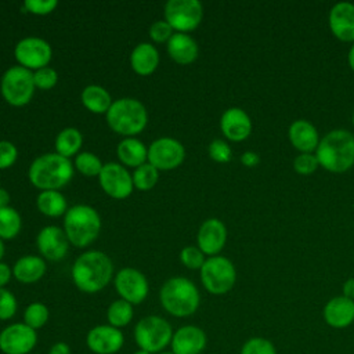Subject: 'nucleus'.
I'll use <instances>...</instances> for the list:
<instances>
[{
	"label": "nucleus",
	"instance_id": "1",
	"mask_svg": "<svg viewBox=\"0 0 354 354\" xmlns=\"http://www.w3.org/2000/svg\"><path fill=\"white\" fill-rule=\"evenodd\" d=\"M113 266L108 254L101 250H88L80 254L72 267V279L84 293H97L111 281Z\"/></svg>",
	"mask_w": 354,
	"mask_h": 354
},
{
	"label": "nucleus",
	"instance_id": "2",
	"mask_svg": "<svg viewBox=\"0 0 354 354\" xmlns=\"http://www.w3.org/2000/svg\"><path fill=\"white\" fill-rule=\"evenodd\" d=\"M318 163L333 173L348 170L354 165V136L343 129H336L325 134L317 149Z\"/></svg>",
	"mask_w": 354,
	"mask_h": 354
},
{
	"label": "nucleus",
	"instance_id": "3",
	"mask_svg": "<svg viewBox=\"0 0 354 354\" xmlns=\"http://www.w3.org/2000/svg\"><path fill=\"white\" fill-rule=\"evenodd\" d=\"M30 183L41 191H58L73 177V166L68 158L54 153L37 156L29 166Z\"/></svg>",
	"mask_w": 354,
	"mask_h": 354
},
{
	"label": "nucleus",
	"instance_id": "4",
	"mask_svg": "<svg viewBox=\"0 0 354 354\" xmlns=\"http://www.w3.org/2000/svg\"><path fill=\"white\" fill-rule=\"evenodd\" d=\"M159 300L166 313L177 318H184L198 310L201 295L195 283L188 278L173 277L162 285Z\"/></svg>",
	"mask_w": 354,
	"mask_h": 354
},
{
	"label": "nucleus",
	"instance_id": "5",
	"mask_svg": "<svg viewBox=\"0 0 354 354\" xmlns=\"http://www.w3.org/2000/svg\"><path fill=\"white\" fill-rule=\"evenodd\" d=\"M101 217L88 205L69 207L64 217V231L69 242L76 248L88 246L100 234Z\"/></svg>",
	"mask_w": 354,
	"mask_h": 354
},
{
	"label": "nucleus",
	"instance_id": "6",
	"mask_svg": "<svg viewBox=\"0 0 354 354\" xmlns=\"http://www.w3.org/2000/svg\"><path fill=\"white\" fill-rule=\"evenodd\" d=\"M105 115L109 127L115 133L126 137L141 133L148 122L145 106L136 98L116 100Z\"/></svg>",
	"mask_w": 354,
	"mask_h": 354
},
{
	"label": "nucleus",
	"instance_id": "7",
	"mask_svg": "<svg viewBox=\"0 0 354 354\" xmlns=\"http://www.w3.org/2000/svg\"><path fill=\"white\" fill-rule=\"evenodd\" d=\"M173 333L169 321L159 315H148L136 324L134 342L140 350L158 354L170 346Z\"/></svg>",
	"mask_w": 354,
	"mask_h": 354
},
{
	"label": "nucleus",
	"instance_id": "8",
	"mask_svg": "<svg viewBox=\"0 0 354 354\" xmlns=\"http://www.w3.org/2000/svg\"><path fill=\"white\" fill-rule=\"evenodd\" d=\"M35 88L33 72L21 65L8 68L1 76V95L12 106L26 105L32 100Z\"/></svg>",
	"mask_w": 354,
	"mask_h": 354
},
{
	"label": "nucleus",
	"instance_id": "9",
	"mask_svg": "<svg viewBox=\"0 0 354 354\" xmlns=\"http://www.w3.org/2000/svg\"><path fill=\"white\" fill-rule=\"evenodd\" d=\"M201 281L209 293L224 295L234 288L236 271L227 257L212 256L201 268Z\"/></svg>",
	"mask_w": 354,
	"mask_h": 354
},
{
	"label": "nucleus",
	"instance_id": "10",
	"mask_svg": "<svg viewBox=\"0 0 354 354\" xmlns=\"http://www.w3.org/2000/svg\"><path fill=\"white\" fill-rule=\"evenodd\" d=\"M203 17V7L198 0H169L165 4V21L178 33L198 28Z\"/></svg>",
	"mask_w": 354,
	"mask_h": 354
},
{
	"label": "nucleus",
	"instance_id": "11",
	"mask_svg": "<svg viewBox=\"0 0 354 354\" xmlns=\"http://www.w3.org/2000/svg\"><path fill=\"white\" fill-rule=\"evenodd\" d=\"M37 344V333L24 322H15L0 332V351L3 354H32Z\"/></svg>",
	"mask_w": 354,
	"mask_h": 354
},
{
	"label": "nucleus",
	"instance_id": "12",
	"mask_svg": "<svg viewBox=\"0 0 354 354\" xmlns=\"http://www.w3.org/2000/svg\"><path fill=\"white\" fill-rule=\"evenodd\" d=\"M185 158L183 144L171 137L155 140L148 148V163L158 170H171L178 167Z\"/></svg>",
	"mask_w": 354,
	"mask_h": 354
},
{
	"label": "nucleus",
	"instance_id": "13",
	"mask_svg": "<svg viewBox=\"0 0 354 354\" xmlns=\"http://www.w3.org/2000/svg\"><path fill=\"white\" fill-rule=\"evenodd\" d=\"M14 55L21 66L29 71H37L48 65L53 57V50L44 39L25 37L17 43Z\"/></svg>",
	"mask_w": 354,
	"mask_h": 354
},
{
	"label": "nucleus",
	"instance_id": "14",
	"mask_svg": "<svg viewBox=\"0 0 354 354\" xmlns=\"http://www.w3.org/2000/svg\"><path fill=\"white\" fill-rule=\"evenodd\" d=\"M115 289L120 299L130 304H140L147 299L149 285L147 277L141 271L126 267L118 271L115 277Z\"/></svg>",
	"mask_w": 354,
	"mask_h": 354
},
{
	"label": "nucleus",
	"instance_id": "15",
	"mask_svg": "<svg viewBox=\"0 0 354 354\" xmlns=\"http://www.w3.org/2000/svg\"><path fill=\"white\" fill-rule=\"evenodd\" d=\"M100 185L106 195L113 199H124L133 192V176L127 169L116 162H109L102 166L98 176Z\"/></svg>",
	"mask_w": 354,
	"mask_h": 354
},
{
	"label": "nucleus",
	"instance_id": "16",
	"mask_svg": "<svg viewBox=\"0 0 354 354\" xmlns=\"http://www.w3.org/2000/svg\"><path fill=\"white\" fill-rule=\"evenodd\" d=\"M124 343L120 329L108 325H97L87 332L86 344L94 354H116Z\"/></svg>",
	"mask_w": 354,
	"mask_h": 354
},
{
	"label": "nucleus",
	"instance_id": "17",
	"mask_svg": "<svg viewBox=\"0 0 354 354\" xmlns=\"http://www.w3.org/2000/svg\"><path fill=\"white\" fill-rule=\"evenodd\" d=\"M69 243L71 242L65 231L57 225L44 227L36 238V245L39 252L43 254V257L51 261H58L64 259L65 254L68 253Z\"/></svg>",
	"mask_w": 354,
	"mask_h": 354
},
{
	"label": "nucleus",
	"instance_id": "18",
	"mask_svg": "<svg viewBox=\"0 0 354 354\" xmlns=\"http://www.w3.org/2000/svg\"><path fill=\"white\" fill-rule=\"evenodd\" d=\"M207 343L203 329L195 325H184L178 328L171 337L173 354H201Z\"/></svg>",
	"mask_w": 354,
	"mask_h": 354
},
{
	"label": "nucleus",
	"instance_id": "19",
	"mask_svg": "<svg viewBox=\"0 0 354 354\" xmlns=\"http://www.w3.org/2000/svg\"><path fill=\"white\" fill-rule=\"evenodd\" d=\"M196 239L203 254L216 256L225 245L227 228L218 218H207L199 227Z\"/></svg>",
	"mask_w": 354,
	"mask_h": 354
},
{
	"label": "nucleus",
	"instance_id": "20",
	"mask_svg": "<svg viewBox=\"0 0 354 354\" xmlns=\"http://www.w3.org/2000/svg\"><path fill=\"white\" fill-rule=\"evenodd\" d=\"M329 28L342 41H354V4L342 1L329 12Z\"/></svg>",
	"mask_w": 354,
	"mask_h": 354
},
{
	"label": "nucleus",
	"instance_id": "21",
	"mask_svg": "<svg viewBox=\"0 0 354 354\" xmlns=\"http://www.w3.org/2000/svg\"><path fill=\"white\" fill-rule=\"evenodd\" d=\"M223 134L231 141H242L249 137L252 131V122L249 115L236 106L224 111L220 119Z\"/></svg>",
	"mask_w": 354,
	"mask_h": 354
},
{
	"label": "nucleus",
	"instance_id": "22",
	"mask_svg": "<svg viewBox=\"0 0 354 354\" xmlns=\"http://www.w3.org/2000/svg\"><path fill=\"white\" fill-rule=\"evenodd\" d=\"M324 319L332 328H347L354 321V300L344 296L330 299L324 307Z\"/></svg>",
	"mask_w": 354,
	"mask_h": 354
},
{
	"label": "nucleus",
	"instance_id": "23",
	"mask_svg": "<svg viewBox=\"0 0 354 354\" xmlns=\"http://www.w3.org/2000/svg\"><path fill=\"white\" fill-rule=\"evenodd\" d=\"M288 136L292 145L301 153H310L313 149H317L319 144V136L317 129L304 119L295 120L289 126Z\"/></svg>",
	"mask_w": 354,
	"mask_h": 354
},
{
	"label": "nucleus",
	"instance_id": "24",
	"mask_svg": "<svg viewBox=\"0 0 354 354\" xmlns=\"http://www.w3.org/2000/svg\"><path fill=\"white\" fill-rule=\"evenodd\" d=\"M198 44L187 33H173L167 41V53L173 61L181 65L194 62L198 57Z\"/></svg>",
	"mask_w": 354,
	"mask_h": 354
},
{
	"label": "nucleus",
	"instance_id": "25",
	"mask_svg": "<svg viewBox=\"0 0 354 354\" xmlns=\"http://www.w3.org/2000/svg\"><path fill=\"white\" fill-rule=\"evenodd\" d=\"M46 261L39 256H24L18 259L12 267V275L22 283L37 282L46 272Z\"/></svg>",
	"mask_w": 354,
	"mask_h": 354
},
{
	"label": "nucleus",
	"instance_id": "26",
	"mask_svg": "<svg viewBox=\"0 0 354 354\" xmlns=\"http://www.w3.org/2000/svg\"><path fill=\"white\" fill-rule=\"evenodd\" d=\"M130 64L136 73L141 76L151 75L159 65V53L152 44L140 43L131 51Z\"/></svg>",
	"mask_w": 354,
	"mask_h": 354
},
{
	"label": "nucleus",
	"instance_id": "27",
	"mask_svg": "<svg viewBox=\"0 0 354 354\" xmlns=\"http://www.w3.org/2000/svg\"><path fill=\"white\" fill-rule=\"evenodd\" d=\"M118 158L124 166L138 167L148 159V148L134 137H126L116 148Z\"/></svg>",
	"mask_w": 354,
	"mask_h": 354
},
{
	"label": "nucleus",
	"instance_id": "28",
	"mask_svg": "<svg viewBox=\"0 0 354 354\" xmlns=\"http://www.w3.org/2000/svg\"><path fill=\"white\" fill-rule=\"evenodd\" d=\"M82 104L93 113H106L112 105V98L102 86L90 84L82 91Z\"/></svg>",
	"mask_w": 354,
	"mask_h": 354
},
{
	"label": "nucleus",
	"instance_id": "29",
	"mask_svg": "<svg viewBox=\"0 0 354 354\" xmlns=\"http://www.w3.org/2000/svg\"><path fill=\"white\" fill-rule=\"evenodd\" d=\"M37 209L48 217H59L66 213L68 203L59 191H41L36 199Z\"/></svg>",
	"mask_w": 354,
	"mask_h": 354
},
{
	"label": "nucleus",
	"instance_id": "30",
	"mask_svg": "<svg viewBox=\"0 0 354 354\" xmlns=\"http://www.w3.org/2000/svg\"><path fill=\"white\" fill-rule=\"evenodd\" d=\"M82 144V133L75 127H66L61 130L55 138V151L58 155L69 159L72 155H77Z\"/></svg>",
	"mask_w": 354,
	"mask_h": 354
},
{
	"label": "nucleus",
	"instance_id": "31",
	"mask_svg": "<svg viewBox=\"0 0 354 354\" xmlns=\"http://www.w3.org/2000/svg\"><path fill=\"white\" fill-rule=\"evenodd\" d=\"M134 315L133 304L123 299H118L112 301L106 310V319L111 326H115L118 329L127 326Z\"/></svg>",
	"mask_w": 354,
	"mask_h": 354
},
{
	"label": "nucleus",
	"instance_id": "32",
	"mask_svg": "<svg viewBox=\"0 0 354 354\" xmlns=\"http://www.w3.org/2000/svg\"><path fill=\"white\" fill-rule=\"evenodd\" d=\"M21 216L19 213L11 207H0V238L1 239H12L21 231Z\"/></svg>",
	"mask_w": 354,
	"mask_h": 354
},
{
	"label": "nucleus",
	"instance_id": "33",
	"mask_svg": "<svg viewBox=\"0 0 354 354\" xmlns=\"http://www.w3.org/2000/svg\"><path fill=\"white\" fill-rule=\"evenodd\" d=\"M159 170L151 163L138 166L133 173V185L140 191H149L158 183Z\"/></svg>",
	"mask_w": 354,
	"mask_h": 354
},
{
	"label": "nucleus",
	"instance_id": "34",
	"mask_svg": "<svg viewBox=\"0 0 354 354\" xmlns=\"http://www.w3.org/2000/svg\"><path fill=\"white\" fill-rule=\"evenodd\" d=\"M50 318V311L46 304L35 301L30 303L25 311H24V324H26L29 328L37 330L43 328Z\"/></svg>",
	"mask_w": 354,
	"mask_h": 354
},
{
	"label": "nucleus",
	"instance_id": "35",
	"mask_svg": "<svg viewBox=\"0 0 354 354\" xmlns=\"http://www.w3.org/2000/svg\"><path fill=\"white\" fill-rule=\"evenodd\" d=\"M73 166L84 176L93 177V176H100L102 170V162L101 159L94 155L93 152H79L75 158Z\"/></svg>",
	"mask_w": 354,
	"mask_h": 354
},
{
	"label": "nucleus",
	"instance_id": "36",
	"mask_svg": "<svg viewBox=\"0 0 354 354\" xmlns=\"http://www.w3.org/2000/svg\"><path fill=\"white\" fill-rule=\"evenodd\" d=\"M241 354H277L274 344L264 337H250L241 348Z\"/></svg>",
	"mask_w": 354,
	"mask_h": 354
},
{
	"label": "nucleus",
	"instance_id": "37",
	"mask_svg": "<svg viewBox=\"0 0 354 354\" xmlns=\"http://www.w3.org/2000/svg\"><path fill=\"white\" fill-rule=\"evenodd\" d=\"M33 82H35L36 88L50 90L57 84L58 73L55 69H53L50 66H44V68L33 72Z\"/></svg>",
	"mask_w": 354,
	"mask_h": 354
},
{
	"label": "nucleus",
	"instance_id": "38",
	"mask_svg": "<svg viewBox=\"0 0 354 354\" xmlns=\"http://www.w3.org/2000/svg\"><path fill=\"white\" fill-rule=\"evenodd\" d=\"M181 263L191 270H201L205 263V254L199 248L195 246H185L180 252Z\"/></svg>",
	"mask_w": 354,
	"mask_h": 354
},
{
	"label": "nucleus",
	"instance_id": "39",
	"mask_svg": "<svg viewBox=\"0 0 354 354\" xmlns=\"http://www.w3.org/2000/svg\"><path fill=\"white\" fill-rule=\"evenodd\" d=\"M18 308L15 296L6 288H0V321L11 319Z\"/></svg>",
	"mask_w": 354,
	"mask_h": 354
},
{
	"label": "nucleus",
	"instance_id": "40",
	"mask_svg": "<svg viewBox=\"0 0 354 354\" xmlns=\"http://www.w3.org/2000/svg\"><path fill=\"white\" fill-rule=\"evenodd\" d=\"M318 166H319V163H318L317 156L311 155V153H300L293 160V169L299 174H303V176L314 173Z\"/></svg>",
	"mask_w": 354,
	"mask_h": 354
},
{
	"label": "nucleus",
	"instance_id": "41",
	"mask_svg": "<svg viewBox=\"0 0 354 354\" xmlns=\"http://www.w3.org/2000/svg\"><path fill=\"white\" fill-rule=\"evenodd\" d=\"M58 6L57 0H25L24 10L35 15H47Z\"/></svg>",
	"mask_w": 354,
	"mask_h": 354
},
{
	"label": "nucleus",
	"instance_id": "42",
	"mask_svg": "<svg viewBox=\"0 0 354 354\" xmlns=\"http://www.w3.org/2000/svg\"><path fill=\"white\" fill-rule=\"evenodd\" d=\"M209 156L218 163H227L231 159V148L223 140H213L209 145Z\"/></svg>",
	"mask_w": 354,
	"mask_h": 354
},
{
	"label": "nucleus",
	"instance_id": "43",
	"mask_svg": "<svg viewBox=\"0 0 354 354\" xmlns=\"http://www.w3.org/2000/svg\"><path fill=\"white\" fill-rule=\"evenodd\" d=\"M18 158L17 147L6 140L0 141V170L11 167Z\"/></svg>",
	"mask_w": 354,
	"mask_h": 354
},
{
	"label": "nucleus",
	"instance_id": "44",
	"mask_svg": "<svg viewBox=\"0 0 354 354\" xmlns=\"http://www.w3.org/2000/svg\"><path fill=\"white\" fill-rule=\"evenodd\" d=\"M149 36L156 43L169 41L173 36V28L166 21H155L149 26Z\"/></svg>",
	"mask_w": 354,
	"mask_h": 354
},
{
	"label": "nucleus",
	"instance_id": "45",
	"mask_svg": "<svg viewBox=\"0 0 354 354\" xmlns=\"http://www.w3.org/2000/svg\"><path fill=\"white\" fill-rule=\"evenodd\" d=\"M241 162H242L245 166H248V167H254V166H257V165L260 163V158H259V155H257L256 152H253V151H246V152L242 153Z\"/></svg>",
	"mask_w": 354,
	"mask_h": 354
},
{
	"label": "nucleus",
	"instance_id": "46",
	"mask_svg": "<svg viewBox=\"0 0 354 354\" xmlns=\"http://www.w3.org/2000/svg\"><path fill=\"white\" fill-rule=\"evenodd\" d=\"M11 275H12V270L6 263L0 261V288H4L10 282Z\"/></svg>",
	"mask_w": 354,
	"mask_h": 354
},
{
	"label": "nucleus",
	"instance_id": "47",
	"mask_svg": "<svg viewBox=\"0 0 354 354\" xmlns=\"http://www.w3.org/2000/svg\"><path fill=\"white\" fill-rule=\"evenodd\" d=\"M48 354H72L71 351V347L68 343L65 342H57L54 343L50 350H48Z\"/></svg>",
	"mask_w": 354,
	"mask_h": 354
},
{
	"label": "nucleus",
	"instance_id": "48",
	"mask_svg": "<svg viewBox=\"0 0 354 354\" xmlns=\"http://www.w3.org/2000/svg\"><path fill=\"white\" fill-rule=\"evenodd\" d=\"M343 296L350 300H354V278H348L343 283Z\"/></svg>",
	"mask_w": 354,
	"mask_h": 354
},
{
	"label": "nucleus",
	"instance_id": "49",
	"mask_svg": "<svg viewBox=\"0 0 354 354\" xmlns=\"http://www.w3.org/2000/svg\"><path fill=\"white\" fill-rule=\"evenodd\" d=\"M8 202H10V194L4 188H0V207L8 206Z\"/></svg>",
	"mask_w": 354,
	"mask_h": 354
},
{
	"label": "nucleus",
	"instance_id": "50",
	"mask_svg": "<svg viewBox=\"0 0 354 354\" xmlns=\"http://www.w3.org/2000/svg\"><path fill=\"white\" fill-rule=\"evenodd\" d=\"M348 65L354 71V43H353V46L350 47V51H348Z\"/></svg>",
	"mask_w": 354,
	"mask_h": 354
},
{
	"label": "nucleus",
	"instance_id": "51",
	"mask_svg": "<svg viewBox=\"0 0 354 354\" xmlns=\"http://www.w3.org/2000/svg\"><path fill=\"white\" fill-rule=\"evenodd\" d=\"M4 252H6V248H4L3 239L0 238V260H1V259H3V256H4Z\"/></svg>",
	"mask_w": 354,
	"mask_h": 354
},
{
	"label": "nucleus",
	"instance_id": "52",
	"mask_svg": "<svg viewBox=\"0 0 354 354\" xmlns=\"http://www.w3.org/2000/svg\"><path fill=\"white\" fill-rule=\"evenodd\" d=\"M133 354H151V353L144 351V350H137V351H136V353H133Z\"/></svg>",
	"mask_w": 354,
	"mask_h": 354
},
{
	"label": "nucleus",
	"instance_id": "53",
	"mask_svg": "<svg viewBox=\"0 0 354 354\" xmlns=\"http://www.w3.org/2000/svg\"><path fill=\"white\" fill-rule=\"evenodd\" d=\"M158 354H173L171 351H162V353H158Z\"/></svg>",
	"mask_w": 354,
	"mask_h": 354
},
{
	"label": "nucleus",
	"instance_id": "54",
	"mask_svg": "<svg viewBox=\"0 0 354 354\" xmlns=\"http://www.w3.org/2000/svg\"><path fill=\"white\" fill-rule=\"evenodd\" d=\"M353 124H354V113H353Z\"/></svg>",
	"mask_w": 354,
	"mask_h": 354
}]
</instances>
